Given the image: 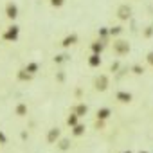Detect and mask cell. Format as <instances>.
<instances>
[{"mask_svg":"<svg viewBox=\"0 0 153 153\" xmlns=\"http://www.w3.org/2000/svg\"><path fill=\"white\" fill-rule=\"evenodd\" d=\"M108 85H110V81H108V76H106V74H99L97 78L94 79V87H96V90H99V92H105V90L108 88Z\"/></svg>","mask_w":153,"mask_h":153,"instance_id":"cell-2","label":"cell"},{"mask_svg":"<svg viewBox=\"0 0 153 153\" xmlns=\"http://www.w3.org/2000/svg\"><path fill=\"white\" fill-rule=\"evenodd\" d=\"M123 153H131V151H123Z\"/></svg>","mask_w":153,"mask_h":153,"instance_id":"cell-29","label":"cell"},{"mask_svg":"<svg viewBox=\"0 0 153 153\" xmlns=\"http://www.w3.org/2000/svg\"><path fill=\"white\" fill-rule=\"evenodd\" d=\"M99 36H101V38H106V36H108V27H101V29H99Z\"/></svg>","mask_w":153,"mask_h":153,"instance_id":"cell-24","label":"cell"},{"mask_svg":"<svg viewBox=\"0 0 153 153\" xmlns=\"http://www.w3.org/2000/svg\"><path fill=\"white\" fill-rule=\"evenodd\" d=\"M7 142V137L4 135V131H0V144H6Z\"/></svg>","mask_w":153,"mask_h":153,"instance_id":"cell-26","label":"cell"},{"mask_svg":"<svg viewBox=\"0 0 153 153\" xmlns=\"http://www.w3.org/2000/svg\"><path fill=\"white\" fill-rule=\"evenodd\" d=\"M121 33H123V27H121V25H115V27H110V29H108V34H110V36H119Z\"/></svg>","mask_w":153,"mask_h":153,"instance_id":"cell-18","label":"cell"},{"mask_svg":"<svg viewBox=\"0 0 153 153\" xmlns=\"http://www.w3.org/2000/svg\"><path fill=\"white\" fill-rule=\"evenodd\" d=\"M56 79H58V81L61 83V81L65 79V74H63V72H58V74H56Z\"/></svg>","mask_w":153,"mask_h":153,"instance_id":"cell-27","label":"cell"},{"mask_svg":"<svg viewBox=\"0 0 153 153\" xmlns=\"http://www.w3.org/2000/svg\"><path fill=\"white\" fill-rule=\"evenodd\" d=\"M58 148H59L61 151L70 149V139H59V140H58Z\"/></svg>","mask_w":153,"mask_h":153,"instance_id":"cell-15","label":"cell"},{"mask_svg":"<svg viewBox=\"0 0 153 153\" xmlns=\"http://www.w3.org/2000/svg\"><path fill=\"white\" fill-rule=\"evenodd\" d=\"M130 16H131V7H130V6L123 4V6L117 7V18H119V20L126 22V20H130Z\"/></svg>","mask_w":153,"mask_h":153,"instance_id":"cell-4","label":"cell"},{"mask_svg":"<svg viewBox=\"0 0 153 153\" xmlns=\"http://www.w3.org/2000/svg\"><path fill=\"white\" fill-rule=\"evenodd\" d=\"M130 43L126 42V40H115L114 42V45H112V51H114V54H117V56H124V54H128L130 52Z\"/></svg>","mask_w":153,"mask_h":153,"instance_id":"cell-1","label":"cell"},{"mask_svg":"<svg viewBox=\"0 0 153 153\" xmlns=\"http://www.w3.org/2000/svg\"><path fill=\"white\" fill-rule=\"evenodd\" d=\"M15 114H16L18 117L27 115V105H25V103H18V105H16V108H15Z\"/></svg>","mask_w":153,"mask_h":153,"instance_id":"cell-13","label":"cell"},{"mask_svg":"<svg viewBox=\"0 0 153 153\" xmlns=\"http://www.w3.org/2000/svg\"><path fill=\"white\" fill-rule=\"evenodd\" d=\"M67 124H68L70 128H74L76 124H79V117L76 115V114H70V115L67 117Z\"/></svg>","mask_w":153,"mask_h":153,"instance_id":"cell-16","label":"cell"},{"mask_svg":"<svg viewBox=\"0 0 153 153\" xmlns=\"http://www.w3.org/2000/svg\"><path fill=\"white\" fill-rule=\"evenodd\" d=\"M115 99H117L119 103H130V101L133 99V96H131L130 92H124V90H121V92H117V94H115Z\"/></svg>","mask_w":153,"mask_h":153,"instance_id":"cell-8","label":"cell"},{"mask_svg":"<svg viewBox=\"0 0 153 153\" xmlns=\"http://www.w3.org/2000/svg\"><path fill=\"white\" fill-rule=\"evenodd\" d=\"M131 72H133V74H144V67L139 65V63H135V65L131 67Z\"/></svg>","mask_w":153,"mask_h":153,"instance_id":"cell-20","label":"cell"},{"mask_svg":"<svg viewBox=\"0 0 153 153\" xmlns=\"http://www.w3.org/2000/svg\"><path fill=\"white\" fill-rule=\"evenodd\" d=\"M6 16H7L9 20H15V18L18 16V6L13 4V2H9V4L6 6Z\"/></svg>","mask_w":153,"mask_h":153,"instance_id":"cell-6","label":"cell"},{"mask_svg":"<svg viewBox=\"0 0 153 153\" xmlns=\"http://www.w3.org/2000/svg\"><path fill=\"white\" fill-rule=\"evenodd\" d=\"M65 4V0H51V6L52 7H61Z\"/></svg>","mask_w":153,"mask_h":153,"instance_id":"cell-22","label":"cell"},{"mask_svg":"<svg viewBox=\"0 0 153 153\" xmlns=\"http://www.w3.org/2000/svg\"><path fill=\"white\" fill-rule=\"evenodd\" d=\"M76 43H78V34H76V33H72V34H68L63 42H61V45L67 49V47H70V45H76Z\"/></svg>","mask_w":153,"mask_h":153,"instance_id":"cell-10","label":"cell"},{"mask_svg":"<svg viewBox=\"0 0 153 153\" xmlns=\"http://www.w3.org/2000/svg\"><path fill=\"white\" fill-rule=\"evenodd\" d=\"M87 112H88V106H87L85 103H79V105H76V106L72 108V114H76L79 119H81L83 115H87Z\"/></svg>","mask_w":153,"mask_h":153,"instance_id":"cell-7","label":"cell"},{"mask_svg":"<svg viewBox=\"0 0 153 153\" xmlns=\"http://www.w3.org/2000/svg\"><path fill=\"white\" fill-rule=\"evenodd\" d=\"M88 65L94 67V68L99 67V65H101V56H99V54H92V56L88 58Z\"/></svg>","mask_w":153,"mask_h":153,"instance_id":"cell-14","label":"cell"},{"mask_svg":"<svg viewBox=\"0 0 153 153\" xmlns=\"http://www.w3.org/2000/svg\"><path fill=\"white\" fill-rule=\"evenodd\" d=\"M146 59H148V63H149V65L153 67V51H151V52H148V56H146Z\"/></svg>","mask_w":153,"mask_h":153,"instance_id":"cell-25","label":"cell"},{"mask_svg":"<svg viewBox=\"0 0 153 153\" xmlns=\"http://www.w3.org/2000/svg\"><path fill=\"white\" fill-rule=\"evenodd\" d=\"M90 49H92V54H99V56H101V52H103V49H105V42H103V40H99V42H92Z\"/></svg>","mask_w":153,"mask_h":153,"instance_id":"cell-11","label":"cell"},{"mask_svg":"<svg viewBox=\"0 0 153 153\" xmlns=\"http://www.w3.org/2000/svg\"><path fill=\"white\" fill-rule=\"evenodd\" d=\"M110 114H112V110L110 108H106V106H103V108H99L97 110V114H96V117H97V121H106L108 117H110Z\"/></svg>","mask_w":153,"mask_h":153,"instance_id":"cell-9","label":"cell"},{"mask_svg":"<svg viewBox=\"0 0 153 153\" xmlns=\"http://www.w3.org/2000/svg\"><path fill=\"white\" fill-rule=\"evenodd\" d=\"M140 153H148V151H140Z\"/></svg>","mask_w":153,"mask_h":153,"instance_id":"cell-30","label":"cell"},{"mask_svg":"<svg viewBox=\"0 0 153 153\" xmlns=\"http://www.w3.org/2000/svg\"><path fill=\"white\" fill-rule=\"evenodd\" d=\"M151 36H153V25L146 27V31H144V38H151Z\"/></svg>","mask_w":153,"mask_h":153,"instance_id":"cell-23","label":"cell"},{"mask_svg":"<svg viewBox=\"0 0 153 153\" xmlns=\"http://www.w3.org/2000/svg\"><path fill=\"white\" fill-rule=\"evenodd\" d=\"M25 70H27L31 76H33V74H36V70H38V63H34V61H33V63H29V65L25 67Z\"/></svg>","mask_w":153,"mask_h":153,"instance_id":"cell-19","label":"cell"},{"mask_svg":"<svg viewBox=\"0 0 153 153\" xmlns=\"http://www.w3.org/2000/svg\"><path fill=\"white\" fill-rule=\"evenodd\" d=\"M18 34H20V27L18 25H11V27H7V31L4 33V40H7V42H15V40H18Z\"/></svg>","mask_w":153,"mask_h":153,"instance_id":"cell-3","label":"cell"},{"mask_svg":"<svg viewBox=\"0 0 153 153\" xmlns=\"http://www.w3.org/2000/svg\"><path fill=\"white\" fill-rule=\"evenodd\" d=\"M85 130H87V126L79 123V124H76V126L72 128V135H74V137H81V135L85 133Z\"/></svg>","mask_w":153,"mask_h":153,"instance_id":"cell-12","label":"cell"},{"mask_svg":"<svg viewBox=\"0 0 153 153\" xmlns=\"http://www.w3.org/2000/svg\"><path fill=\"white\" fill-rule=\"evenodd\" d=\"M110 70H112V72H115V70H119V63H112V67H110Z\"/></svg>","mask_w":153,"mask_h":153,"instance_id":"cell-28","label":"cell"},{"mask_svg":"<svg viewBox=\"0 0 153 153\" xmlns=\"http://www.w3.org/2000/svg\"><path fill=\"white\" fill-rule=\"evenodd\" d=\"M18 79H20V81H29V79H33V76H31L25 68H22V70H18Z\"/></svg>","mask_w":153,"mask_h":153,"instance_id":"cell-17","label":"cell"},{"mask_svg":"<svg viewBox=\"0 0 153 153\" xmlns=\"http://www.w3.org/2000/svg\"><path fill=\"white\" fill-rule=\"evenodd\" d=\"M67 59H68L67 54H58V56H54V63H63V61H67Z\"/></svg>","mask_w":153,"mask_h":153,"instance_id":"cell-21","label":"cell"},{"mask_svg":"<svg viewBox=\"0 0 153 153\" xmlns=\"http://www.w3.org/2000/svg\"><path fill=\"white\" fill-rule=\"evenodd\" d=\"M59 137H61V130L59 128H51L49 133H47V142L49 144H54V142L59 140Z\"/></svg>","mask_w":153,"mask_h":153,"instance_id":"cell-5","label":"cell"}]
</instances>
